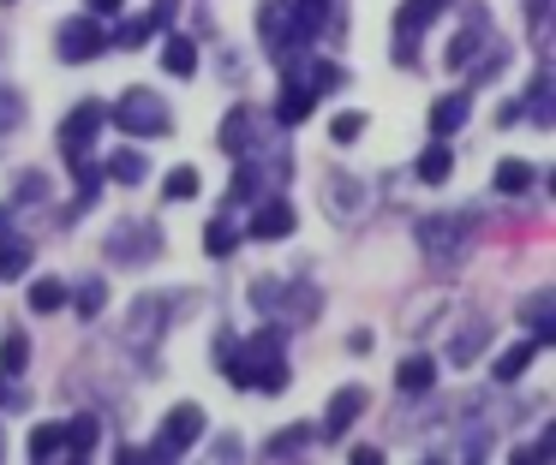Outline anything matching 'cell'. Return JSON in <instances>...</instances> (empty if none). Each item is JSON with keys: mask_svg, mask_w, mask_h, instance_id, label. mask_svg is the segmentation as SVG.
<instances>
[{"mask_svg": "<svg viewBox=\"0 0 556 465\" xmlns=\"http://www.w3.org/2000/svg\"><path fill=\"white\" fill-rule=\"evenodd\" d=\"M216 370H228V382L240 388H257V393H281L288 388V358H281V328H264L257 340H233L228 352L216 358Z\"/></svg>", "mask_w": 556, "mask_h": 465, "instance_id": "1", "label": "cell"}, {"mask_svg": "<svg viewBox=\"0 0 556 465\" xmlns=\"http://www.w3.org/2000/svg\"><path fill=\"white\" fill-rule=\"evenodd\" d=\"M329 18V0H264L257 7V36L269 48H305Z\"/></svg>", "mask_w": 556, "mask_h": 465, "instance_id": "2", "label": "cell"}, {"mask_svg": "<svg viewBox=\"0 0 556 465\" xmlns=\"http://www.w3.org/2000/svg\"><path fill=\"white\" fill-rule=\"evenodd\" d=\"M186 310H192V293H144V298L132 305V317H126L121 346H132V352H150V346L162 340V328H168V322H180Z\"/></svg>", "mask_w": 556, "mask_h": 465, "instance_id": "3", "label": "cell"}, {"mask_svg": "<svg viewBox=\"0 0 556 465\" xmlns=\"http://www.w3.org/2000/svg\"><path fill=\"white\" fill-rule=\"evenodd\" d=\"M109 119L126 131V138H168V131H174L168 102H162L156 90H144V83H132V90L109 107Z\"/></svg>", "mask_w": 556, "mask_h": 465, "instance_id": "4", "label": "cell"}, {"mask_svg": "<svg viewBox=\"0 0 556 465\" xmlns=\"http://www.w3.org/2000/svg\"><path fill=\"white\" fill-rule=\"evenodd\" d=\"M102 250H109L114 269H150V262L162 257V227H156V221H138V215H126V221L109 227Z\"/></svg>", "mask_w": 556, "mask_h": 465, "instance_id": "5", "label": "cell"}, {"mask_svg": "<svg viewBox=\"0 0 556 465\" xmlns=\"http://www.w3.org/2000/svg\"><path fill=\"white\" fill-rule=\"evenodd\" d=\"M198 436H204V405H192V400L174 405V412L156 424V448H150V460H180Z\"/></svg>", "mask_w": 556, "mask_h": 465, "instance_id": "6", "label": "cell"}, {"mask_svg": "<svg viewBox=\"0 0 556 465\" xmlns=\"http://www.w3.org/2000/svg\"><path fill=\"white\" fill-rule=\"evenodd\" d=\"M102 48H109V30H102L97 12H85V18H66L61 30H54V54H61L66 66H85V60H97Z\"/></svg>", "mask_w": 556, "mask_h": 465, "instance_id": "7", "label": "cell"}, {"mask_svg": "<svg viewBox=\"0 0 556 465\" xmlns=\"http://www.w3.org/2000/svg\"><path fill=\"white\" fill-rule=\"evenodd\" d=\"M413 233H419V250L437 257V262L460 257V245H467V221H460V215H425Z\"/></svg>", "mask_w": 556, "mask_h": 465, "instance_id": "8", "label": "cell"}, {"mask_svg": "<svg viewBox=\"0 0 556 465\" xmlns=\"http://www.w3.org/2000/svg\"><path fill=\"white\" fill-rule=\"evenodd\" d=\"M102 119H109V107H102V102H78L73 114L61 119V155H85L90 138L102 131Z\"/></svg>", "mask_w": 556, "mask_h": 465, "instance_id": "9", "label": "cell"}, {"mask_svg": "<svg viewBox=\"0 0 556 465\" xmlns=\"http://www.w3.org/2000/svg\"><path fill=\"white\" fill-rule=\"evenodd\" d=\"M359 412H365V388H336V400H329V412H324V436L341 441L359 424Z\"/></svg>", "mask_w": 556, "mask_h": 465, "instance_id": "10", "label": "cell"}, {"mask_svg": "<svg viewBox=\"0 0 556 465\" xmlns=\"http://www.w3.org/2000/svg\"><path fill=\"white\" fill-rule=\"evenodd\" d=\"M252 138H257V114L252 107H233L228 119H222V131H216V143H222V155H252Z\"/></svg>", "mask_w": 556, "mask_h": 465, "instance_id": "11", "label": "cell"}, {"mask_svg": "<svg viewBox=\"0 0 556 465\" xmlns=\"http://www.w3.org/2000/svg\"><path fill=\"white\" fill-rule=\"evenodd\" d=\"M312 107H317V90L300 78V72H288V83H281V95H276V119L281 126H300Z\"/></svg>", "mask_w": 556, "mask_h": 465, "instance_id": "12", "label": "cell"}, {"mask_svg": "<svg viewBox=\"0 0 556 465\" xmlns=\"http://www.w3.org/2000/svg\"><path fill=\"white\" fill-rule=\"evenodd\" d=\"M365 197H371V191H365V179L329 173V215H336V221H359V203Z\"/></svg>", "mask_w": 556, "mask_h": 465, "instance_id": "13", "label": "cell"}, {"mask_svg": "<svg viewBox=\"0 0 556 465\" xmlns=\"http://www.w3.org/2000/svg\"><path fill=\"white\" fill-rule=\"evenodd\" d=\"M448 0H401L395 12V42H419V30H431V18L443 12Z\"/></svg>", "mask_w": 556, "mask_h": 465, "instance_id": "14", "label": "cell"}, {"mask_svg": "<svg viewBox=\"0 0 556 465\" xmlns=\"http://www.w3.org/2000/svg\"><path fill=\"white\" fill-rule=\"evenodd\" d=\"M491 36V24H484V7H467V30H455V42H448V66H467L472 54H479V42Z\"/></svg>", "mask_w": 556, "mask_h": 465, "instance_id": "15", "label": "cell"}, {"mask_svg": "<svg viewBox=\"0 0 556 465\" xmlns=\"http://www.w3.org/2000/svg\"><path fill=\"white\" fill-rule=\"evenodd\" d=\"M288 233H293V203L264 197L257 215H252V238H288Z\"/></svg>", "mask_w": 556, "mask_h": 465, "instance_id": "16", "label": "cell"}, {"mask_svg": "<svg viewBox=\"0 0 556 465\" xmlns=\"http://www.w3.org/2000/svg\"><path fill=\"white\" fill-rule=\"evenodd\" d=\"M30 269V238L7 233V209H0V281H18Z\"/></svg>", "mask_w": 556, "mask_h": 465, "instance_id": "17", "label": "cell"}, {"mask_svg": "<svg viewBox=\"0 0 556 465\" xmlns=\"http://www.w3.org/2000/svg\"><path fill=\"white\" fill-rule=\"evenodd\" d=\"M431 382H437V364L425 352H407L401 358V370H395V388L401 393H431Z\"/></svg>", "mask_w": 556, "mask_h": 465, "instance_id": "18", "label": "cell"}, {"mask_svg": "<svg viewBox=\"0 0 556 465\" xmlns=\"http://www.w3.org/2000/svg\"><path fill=\"white\" fill-rule=\"evenodd\" d=\"M467 114H472V107H467V90H460V95H443V102H431V131H437V138H455V131L467 126Z\"/></svg>", "mask_w": 556, "mask_h": 465, "instance_id": "19", "label": "cell"}, {"mask_svg": "<svg viewBox=\"0 0 556 465\" xmlns=\"http://www.w3.org/2000/svg\"><path fill=\"white\" fill-rule=\"evenodd\" d=\"M102 173H109L114 185H144L150 162H144V155L132 150V143H126V150H114V155H109V167H102Z\"/></svg>", "mask_w": 556, "mask_h": 465, "instance_id": "20", "label": "cell"}, {"mask_svg": "<svg viewBox=\"0 0 556 465\" xmlns=\"http://www.w3.org/2000/svg\"><path fill=\"white\" fill-rule=\"evenodd\" d=\"M520 317L532 322V340H539V346H556V305H551V293L527 298V310H520Z\"/></svg>", "mask_w": 556, "mask_h": 465, "instance_id": "21", "label": "cell"}, {"mask_svg": "<svg viewBox=\"0 0 556 465\" xmlns=\"http://www.w3.org/2000/svg\"><path fill=\"white\" fill-rule=\"evenodd\" d=\"M162 72H174V78H192V72H198L192 36H168V42H162Z\"/></svg>", "mask_w": 556, "mask_h": 465, "instance_id": "22", "label": "cell"}, {"mask_svg": "<svg viewBox=\"0 0 556 465\" xmlns=\"http://www.w3.org/2000/svg\"><path fill=\"white\" fill-rule=\"evenodd\" d=\"M448 173H455V150H448V138H437L431 150L419 155V179H425V185H443Z\"/></svg>", "mask_w": 556, "mask_h": 465, "instance_id": "23", "label": "cell"}, {"mask_svg": "<svg viewBox=\"0 0 556 465\" xmlns=\"http://www.w3.org/2000/svg\"><path fill=\"white\" fill-rule=\"evenodd\" d=\"M539 352H544L539 340H515V346H508L503 358H496V382H503V388H508V382H515V376H520V370H527V364H532V358H539Z\"/></svg>", "mask_w": 556, "mask_h": 465, "instance_id": "24", "label": "cell"}, {"mask_svg": "<svg viewBox=\"0 0 556 465\" xmlns=\"http://www.w3.org/2000/svg\"><path fill=\"white\" fill-rule=\"evenodd\" d=\"M312 441H317L312 424H293V429H281V436H269V460H293V453H305Z\"/></svg>", "mask_w": 556, "mask_h": 465, "instance_id": "25", "label": "cell"}, {"mask_svg": "<svg viewBox=\"0 0 556 465\" xmlns=\"http://www.w3.org/2000/svg\"><path fill=\"white\" fill-rule=\"evenodd\" d=\"M25 364H30V340L13 328L7 340H0V376H7V382H13V376H25Z\"/></svg>", "mask_w": 556, "mask_h": 465, "instance_id": "26", "label": "cell"}, {"mask_svg": "<svg viewBox=\"0 0 556 465\" xmlns=\"http://www.w3.org/2000/svg\"><path fill=\"white\" fill-rule=\"evenodd\" d=\"M233 245H240V227H233L228 215H216V221L204 227V250L210 257H233Z\"/></svg>", "mask_w": 556, "mask_h": 465, "instance_id": "27", "label": "cell"}, {"mask_svg": "<svg viewBox=\"0 0 556 465\" xmlns=\"http://www.w3.org/2000/svg\"><path fill=\"white\" fill-rule=\"evenodd\" d=\"M479 346H484V322L472 317L467 328H460L455 340H448V364H472V358H479Z\"/></svg>", "mask_w": 556, "mask_h": 465, "instance_id": "28", "label": "cell"}, {"mask_svg": "<svg viewBox=\"0 0 556 465\" xmlns=\"http://www.w3.org/2000/svg\"><path fill=\"white\" fill-rule=\"evenodd\" d=\"M66 453V424H37L30 429V460H54Z\"/></svg>", "mask_w": 556, "mask_h": 465, "instance_id": "29", "label": "cell"}, {"mask_svg": "<svg viewBox=\"0 0 556 465\" xmlns=\"http://www.w3.org/2000/svg\"><path fill=\"white\" fill-rule=\"evenodd\" d=\"M18 126H25V95H18V83L0 78V138L18 131Z\"/></svg>", "mask_w": 556, "mask_h": 465, "instance_id": "30", "label": "cell"}, {"mask_svg": "<svg viewBox=\"0 0 556 465\" xmlns=\"http://www.w3.org/2000/svg\"><path fill=\"white\" fill-rule=\"evenodd\" d=\"M73 305H78V317H102V305H109V286H102V274H85V281H78Z\"/></svg>", "mask_w": 556, "mask_h": 465, "instance_id": "31", "label": "cell"}, {"mask_svg": "<svg viewBox=\"0 0 556 465\" xmlns=\"http://www.w3.org/2000/svg\"><path fill=\"white\" fill-rule=\"evenodd\" d=\"M90 448H97V417H90V412H78L73 424H66V453L90 460Z\"/></svg>", "mask_w": 556, "mask_h": 465, "instance_id": "32", "label": "cell"}, {"mask_svg": "<svg viewBox=\"0 0 556 465\" xmlns=\"http://www.w3.org/2000/svg\"><path fill=\"white\" fill-rule=\"evenodd\" d=\"M198 185H204V179H198V167H174V173L162 179V197H168V203H186V197H198Z\"/></svg>", "mask_w": 556, "mask_h": 465, "instance_id": "33", "label": "cell"}, {"mask_svg": "<svg viewBox=\"0 0 556 465\" xmlns=\"http://www.w3.org/2000/svg\"><path fill=\"white\" fill-rule=\"evenodd\" d=\"M520 107H532V119H539V126H556V114H551V72H539V78H532V95Z\"/></svg>", "mask_w": 556, "mask_h": 465, "instance_id": "34", "label": "cell"}, {"mask_svg": "<svg viewBox=\"0 0 556 465\" xmlns=\"http://www.w3.org/2000/svg\"><path fill=\"white\" fill-rule=\"evenodd\" d=\"M66 305V286L61 281H49V274H42V281H30V310H42V317H49V310H61Z\"/></svg>", "mask_w": 556, "mask_h": 465, "instance_id": "35", "label": "cell"}, {"mask_svg": "<svg viewBox=\"0 0 556 465\" xmlns=\"http://www.w3.org/2000/svg\"><path fill=\"white\" fill-rule=\"evenodd\" d=\"M527 185H532L527 162H496V191H503V197H515V191H527Z\"/></svg>", "mask_w": 556, "mask_h": 465, "instance_id": "36", "label": "cell"}, {"mask_svg": "<svg viewBox=\"0 0 556 465\" xmlns=\"http://www.w3.org/2000/svg\"><path fill=\"white\" fill-rule=\"evenodd\" d=\"M42 197H49V179H42V173H18L13 203H7V209H18V203H42Z\"/></svg>", "mask_w": 556, "mask_h": 465, "instance_id": "37", "label": "cell"}, {"mask_svg": "<svg viewBox=\"0 0 556 465\" xmlns=\"http://www.w3.org/2000/svg\"><path fill=\"white\" fill-rule=\"evenodd\" d=\"M359 131H365L359 114H336V119H329V138H336V143H353Z\"/></svg>", "mask_w": 556, "mask_h": 465, "instance_id": "38", "label": "cell"}, {"mask_svg": "<svg viewBox=\"0 0 556 465\" xmlns=\"http://www.w3.org/2000/svg\"><path fill=\"white\" fill-rule=\"evenodd\" d=\"M150 30H156V24H150V18H132V24H121V30H114L109 36V42H121V48H132V42H144V36Z\"/></svg>", "mask_w": 556, "mask_h": 465, "instance_id": "39", "label": "cell"}, {"mask_svg": "<svg viewBox=\"0 0 556 465\" xmlns=\"http://www.w3.org/2000/svg\"><path fill=\"white\" fill-rule=\"evenodd\" d=\"M174 12H180V0H156V12H150V24H174Z\"/></svg>", "mask_w": 556, "mask_h": 465, "instance_id": "40", "label": "cell"}, {"mask_svg": "<svg viewBox=\"0 0 556 465\" xmlns=\"http://www.w3.org/2000/svg\"><path fill=\"white\" fill-rule=\"evenodd\" d=\"M114 7H121V0H90V12H97V18H102V12H114Z\"/></svg>", "mask_w": 556, "mask_h": 465, "instance_id": "41", "label": "cell"}, {"mask_svg": "<svg viewBox=\"0 0 556 465\" xmlns=\"http://www.w3.org/2000/svg\"><path fill=\"white\" fill-rule=\"evenodd\" d=\"M7 7H13V0H7Z\"/></svg>", "mask_w": 556, "mask_h": 465, "instance_id": "42", "label": "cell"}]
</instances>
